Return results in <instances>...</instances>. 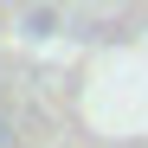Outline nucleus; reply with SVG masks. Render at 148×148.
Returning <instances> with one entry per match:
<instances>
[{
    "label": "nucleus",
    "mask_w": 148,
    "mask_h": 148,
    "mask_svg": "<svg viewBox=\"0 0 148 148\" xmlns=\"http://www.w3.org/2000/svg\"><path fill=\"white\" fill-rule=\"evenodd\" d=\"M52 26H58V19L45 13V7H39V13H26V32H32V39H45V32H52Z\"/></svg>",
    "instance_id": "nucleus-1"
},
{
    "label": "nucleus",
    "mask_w": 148,
    "mask_h": 148,
    "mask_svg": "<svg viewBox=\"0 0 148 148\" xmlns=\"http://www.w3.org/2000/svg\"><path fill=\"white\" fill-rule=\"evenodd\" d=\"M0 142H7V116H0Z\"/></svg>",
    "instance_id": "nucleus-2"
}]
</instances>
